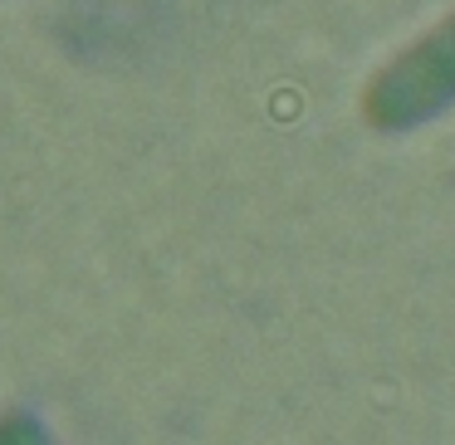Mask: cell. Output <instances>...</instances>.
<instances>
[{
	"label": "cell",
	"mask_w": 455,
	"mask_h": 445,
	"mask_svg": "<svg viewBox=\"0 0 455 445\" xmlns=\"http://www.w3.org/2000/svg\"><path fill=\"white\" fill-rule=\"evenodd\" d=\"M455 93V15H445L431 35L406 44L367 89V118L402 128L421 113L441 108Z\"/></svg>",
	"instance_id": "cell-1"
},
{
	"label": "cell",
	"mask_w": 455,
	"mask_h": 445,
	"mask_svg": "<svg viewBox=\"0 0 455 445\" xmlns=\"http://www.w3.org/2000/svg\"><path fill=\"white\" fill-rule=\"evenodd\" d=\"M0 445H44V425L25 411L0 416Z\"/></svg>",
	"instance_id": "cell-2"
}]
</instances>
